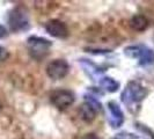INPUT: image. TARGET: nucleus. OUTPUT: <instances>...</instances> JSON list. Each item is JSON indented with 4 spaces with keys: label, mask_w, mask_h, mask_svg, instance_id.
Returning a JSON list of instances; mask_svg holds the SVG:
<instances>
[{
    "label": "nucleus",
    "mask_w": 154,
    "mask_h": 139,
    "mask_svg": "<svg viewBox=\"0 0 154 139\" xmlns=\"http://www.w3.org/2000/svg\"><path fill=\"white\" fill-rule=\"evenodd\" d=\"M8 23L13 31L27 30L29 28V15H28L27 9L21 6L14 8L9 13Z\"/></svg>",
    "instance_id": "obj_1"
},
{
    "label": "nucleus",
    "mask_w": 154,
    "mask_h": 139,
    "mask_svg": "<svg viewBox=\"0 0 154 139\" xmlns=\"http://www.w3.org/2000/svg\"><path fill=\"white\" fill-rule=\"evenodd\" d=\"M27 42H28L29 52L35 59L44 58L49 52V49L52 45V43L49 39L37 37V36H31L28 39Z\"/></svg>",
    "instance_id": "obj_2"
},
{
    "label": "nucleus",
    "mask_w": 154,
    "mask_h": 139,
    "mask_svg": "<svg viewBox=\"0 0 154 139\" xmlns=\"http://www.w3.org/2000/svg\"><path fill=\"white\" fill-rule=\"evenodd\" d=\"M146 94L147 91L143 86H140L136 81H131L122 94V100L125 104L138 103L146 96Z\"/></svg>",
    "instance_id": "obj_3"
},
{
    "label": "nucleus",
    "mask_w": 154,
    "mask_h": 139,
    "mask_svg": "<svg viewBox=\"0 0 154 139\" xmlns=\"http://www.w3.org/2000/svg\"><path fill=\"white\" fill-rule=\"evenodd\" d=\"M50 100L54 107L64 110L74 103V94L66 89H59V91H54L51 94Z\"/></svg>",
    "instance_id": "obj_4"
},
{
    "label": "nucleus",
    "mask_w": 154,
    "mask_h": 139,
    "mask_svg": "<svg viewBox=\"0 0 154 139\" xmlns=\"http://www.w3.org/2000/svg\"><path fill=\"white\" fill-rule=\"evenodd\" d=\"M69 66L64 59H54L46 66V74L54 80H59L67 76Z\"/></svg>",
    "instance_id": "obj_5"
},
{
    "label": "nucleus",
    "mask_w": 154,
    "mask_h": 139,
    "mask_svg": "<svg viewBox=\"0 0 154 139\" xmlns=\"http://www.w3.org/2000/svg\"><path fill=\"white\" fill-rule=\"evenodd\" d=\"M45 30L54 37L57 39H66L69 36V29L59 20H50L45 24Z\"/></svg>",
    "instance_id": "obj_6"
},
{
    "label": "nucleus",
    "mask_w": 154,
    "mask_h": 139,
    "mask_svg": "<svg viewBox=\"0 0 154 139\" xmlns=\"http://www.w3.org/2000/svg\"><path fill=\"white\" fill-rule=\"evenodd\" d=\"M108 108L110 110V114H111V118H110V123L114 128H118L121 126V124L123 123L124 117L123 113L119 108V106L116 103V102H109L108 103Z\"/></svg>",
    "instance_id": "obj_7"
},
{
    "label": "nucleus",
    "mask_w": 154,
    "mask_h": 139,
    "mask_svg": "<svg viewBox=\"0 0 154 139\" xmlns=\"http://www.w3.org/2000/svg\"><path fill=\"white\" fill-rule=\"evenodd\" d=\"M96 113H97V111L93 108L88 102H85V103L81 106L80 110H79V116H80V118H81L84 122L91 123V122H93V121L95 119Z\"/></svg>",
    "instance_id": "obj_8"
},
{
    "label": "nucleus",
    "mask_w": 154,
    "mask_h": 139,
    "mask_svg": "<svg viewBox=\"0 0 154 139\" xmlns=\"http://www.w3.org/2000/svg\"><path fill=\"white\" fill-rule=\"evenodd\" d=\"M130 24H131V27L134 30L143 31L147 28L148 21H147V19L144 15H140L139 14V15H134L132 17L131 21H130Z\"/></svg>",
    "instance_id": "obj_9"
},
{
    "label": "nucleus",
    "mask_w": 154,
    "mask_h": 139,
    "mask_svg": "<svg viewBox=\"0 0 154 139\" xmlns=\"http://www.w3.org/2000/svg\"><path fill=\"white\" fill-rule=\"evenodd\" d=\"M100 84L104 89H107V91L110 93L116 92V91L118 89V87H119L118 81H116L115 79L109 78V77H104L103 79H101Z\"/></svg>",
    "instance_id": "obj_10"
},
{
    "label": "nucleus",
    "mask_w": 154,
    "mask_h": 139,
    "mask_svg": "<svg viewBox=\"0 0 154 139\" xmlns=\"http://www.w3.org/2000/svg\"><path fill=\"white\" fill-rule=\"evenodd\" d=\"M7 58H8V51L5 49V48L0 46V62L6 60Z\"/></svg>",
    "instance_id": "obj_11"
},
{
    "label": "nucleus",
    "mask_w": 154,
    "mask_h": 139,
    "mask_svg": "<svg viewBox=\"0 0 154 139\" xmlns=\"http://www.w3.org/2000/svg\"><path fill=\"white\" fill-rule=\"evenodd\" d=\"M6 35H7V29L0 24V39H4Z\"/></svg>",
    "instance_id": "obj_12"
},
{
    "label": "nucleus",
    "mask_w": 154,
    "mask_h": 139,
    "mask_svg": "<svg viewBox=\"0 0 154 139\" xmlns=\"http://www.w3.org/2000/svg\"><path fill=\"white\" fill-rule=\"evenodd\" d=\"M81 139H100V138H99L95 133H87V134H85Z\"/></svg>",
    "instance_id": "obj_13"
},
{
    "label": "nucleus",
    "mask_w": 154,
    "mask_h": 139,
    "mask_svg": "<svg viewBox=\"0 0 154 139\" xmlns=\"http://www.w3.org/2000/svg\"><path fill=\"white\" fill-rule=\"evenodd\" d=\"M0 108H1V106H0Z\"/></svg>",
    "instance_id": "obj_14"
},
{
    "label": "nucleus",
    "mask_w": 154,
    "mask_h": 139,
    "mask_svg": "<svg viewBox=\"0 0 154 139\" xmlns=\"http://www.w3.org/2000/svg\"><path fill=\"white\" fill-rule=\"evenodd\" d=\"M115 139H116V138H115Z\"/></svg>",
    "instance_id": "obj_15"
}]
</instances>
